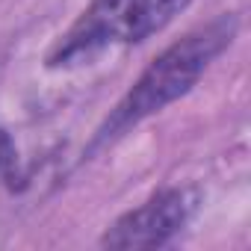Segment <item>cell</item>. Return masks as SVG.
<instances>
[{
	"instance_id": "277c9868",
	"label": "cell",
	"mask_w": 251,
	"mask_h": 251,
	"mask_svg": "<svg viewBox=\"0 0 251 251\" xmlns=\"http://www.w3.org/2000/svg\"><path fill=\"white\" fill-rule=\"evenodd\" d=\"M15 180H21V172H18V151H15V142L9 139V133L0 130V183L15 186Z\"/></svg>"
},
{
	"instance_id": "6da1fadb",
	"label": "cell",
	"mask_w": 251,
	"mask_h": 251,
	"mask_svg": "<svg viewBox=\"0 0 251 251\" xmlns=\"http://www.w3.org/2000/svg\"><path fill=\"white\" fill-rule=\"evenodd\" d=\"M233 36H236V18L219 15V18L201 24L198 30L186 33L172 48H166L142 71V77L133 83V89L118 100L112 115L98 130L92 148H100V145L118 139L142 118H148V115L166 109L169 103H175L177 98H183L201 80V74L210 68V62L233 42Z\"/></svg>"
},
{
	"instance_id": "3957f363",
	"label": "cell",
	"mask_w": 251,
	"mask_h": 251,
	"mask_svg": "<svg viewBox=\"0 0 251 251\" xmlns=\"http://www.w3.org/2000/svg\"><path fill=\"white\" fill-rule=\"evenodd\" d=\"M201 204L198 189L172 186L151 195L142 207L124 213L100 239L103 248H157L186 227Z\"/></svg>"
},
{
	"instance_id": "7a4b0ae2",
	"label": "cell",
	"mask_w": 251,
	"mask_h": 251,
	"mask_svg": "<svg viewBox=\"0 0 251 251\" xmlns=\"http://www.w3.org/2000/svg\"><path fill=\"white\" fill-rule=\"evenodd\" d=\"M192 0H95L50 53V65L89 59L109 45H136L160 33Z\"/></svg>"
}]
</instances>
